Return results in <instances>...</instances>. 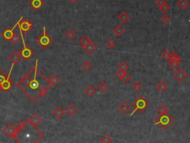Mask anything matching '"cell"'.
I'll return each mask as SVG.
<instances>
[{
    "label": "cell",
    "instance_id": "6da1fadb",
    "mask_svg": "<svg viewBox=\"0 0 190 143\" xmlns=\"http://www.w3.org/2000/svg\"><path fill=\"white\" fill-rule=\"evenodd\" d=\"M48 78L38 68V59H36L35 66L20 79L17 86L34 103L39 98L38 94L39 88L43 86H48Z\"/></svg>",
    "mask_w": 190,
    "mask_h": 143
},
{
    "label": "cell",
    "instance_id": "7a4b0ae2",
    "mask_svg": "<svg viewBox=\"0 0 190 143\" xmlns=\"http://www.w3.org/2000/svg\"><path fill=\"white\" fill-rule=\"evenodd\" d=\"M43 137L44 134L38 128H34L27 122L26 126L19 131L17 142H38Z\"/></svg>",
    "mask_w": 190,
    "mask_h": 143
},
{
    "label": "cell",
    "instance_id": "3957f363",
    "mask_svg": "<svg viewBox=\"0 0 190 143\" xmlns=\"http://www.w3.org/2000/svg\"><path fill=\"white\" fill-rule=\"evenodd\" d=\"M175 122V119L169 114H164V115H159L155 119V124L164 131H166L170 128L172 124Z\"/></svg>",
    "mask_w": 190,
    "mask_h": 143
},
{
    "label": "cell",
    "instance_id": "277c9868",
    "mask_svg": "<svg viewBox=\"0 0 190 143\" xmlns=\"http://www.w3.org/2000/svg\"><path fill=\"white\" fill-rule=\"evenodd\" d=\"M132 105L134 109V110L131 113V116L134 115L136 112H139L141 113L143 112L145 110H146L147 108H148L149 104V102L145 99V98H142V96H140L134 101Z\"/></svg>",
    "mask_w": 190,
    "mask_h": 143
},
{
    "label": "cell",
    "instance_id": "5b68a950",
    "mask_svg": "<svg viewBox=\"0 0 190 143\" xmlns=\"http://www.w3.org/2000/svg\"><path fill=\"white\" fill-rule=\"evenodd\" d=\"M36 42H37L38 45L39 46L43 48V49H46L49 46H51L53 43V38L47 34L46 28H45V25L43 26V32H42V34L41 36H39V37L36 38Z\"/></svg>",
    "mask_w": 190,
    "mask_h": 143
},
{
    "label": "cell",
    "instance_id": "8992f818",
    "mask_svg": "<svg viewBox=\"0 0 190 143\" xmlns=\"http://www.w3.org/2000/svg\"><path fill=\"white\" fill-rule=\"evenodd\" d=\"M2 132L8 137H9L10 139H14L16 142H18L17 135L19 133V130L17 128V126L14 125L13 123H9L8 125H6L3 129Z\"/></svg>",
    "mask_w": 190,
    "mask_h": 143
},
{
    "label": "cell",
    "instance_id": "52a82bcc",
    "mask_svg": "<svg viewBox=\"0 0 190 143\" xmlns=\"http://www.w3.org/2000/svg\"><path fill=\"white\" fill-rule=\"evenodd\" d=\"M20 34H21L22 39H23V49L20 51V55H21L22 58H23V59L25 60H28L31 58H32L33 55H34V51L31 49V48L26 46V45H25V40H24L23 31H20Z\"/></svg>",
    "mask_w": 190,
    "mask_h": 143
},
{
    "label": "cell",
    "instance_id": "ba28073f",
    "mask_svg": "<svg viewBox=\"0 0 190 143\" xmlns=\"http://www.w3.org/2000/svg\"><path fill=\"white\" fill-rule=\"evenodd\" d=\"M14 65H15V63H12V65H11V69H10V71H9L8 75V76L6 77L5 80L4 81V82L1 84L2 89V90H4L5 93H8V92L9 90H10L13 87V84H12L11 81V72H12L13 69H14Z\"/></svg>",
    "mask_w": 190,
    "mask_h": 143
},
{
    "label": "cell",
    "instance_id": "9c48e42d",
    "mask_svg": "<svg viewBox=\"0 0 190 143\" xmlns=\"http://www.w3.org/2000/svg\"><path fill=\"white\" fill-rule=\"evenodd\" d=\"M20 22L21 23H20V24L18 25L19 28H20V31H23V33H24L25 34H26L28 31H31L33 28V27H34L33 24L28 19L23 18Z\"/></svg>",
    "mask_w": 190,
    "mask_h": 143
},
{
    "label": "cell",
    "instance_id": "30bf717a",
    "mask_svg": "<svg viewBox=\"0 0 190 143\" xmlns=\"http://www.w3.org/2000/svg\"><path fill=\"white\" fill-rule=\"evenodd\" d=\"M173 77L178 83H182L187 78L188 73L183 69H179L175 72Z\"/></svg>",
    "mask_w": 190,
    "mask_h": 143
},
{
    "label": "cell",
    "instance_id": "8fae6325",
    "mask_svg": "<svg viewBox=\"0 0 190 143\" xmlns=\"http://www.w3.org/2000/svg\"><path fill=\"white\" fill-rule=\"evenodd\" d=\"M23 18V17H20V20H19L18 22H17V23H16V25H14V26L13 27V28H6V29L4 31H3L2 37H3V38H4V39H5L6 40H8V42L11 40V38H12L13 35H14V30L15 29L16 27H17V25H18L19 24H20V21H21V20Z\"/></svg>",
    "mask_w": 190,
    "mask_h": 143
},
{
    "label": "cell",
    "instance_id": "7c38bea8",
    "mask_svg": "<svg viewBox=\"0 0 190 143\" xmlns=\"http://www.w3.org/2000/svg\"><path fill=\"white\" fill-rule=\"evenodd\" d=\"M27 122L29 124H31L33 127L34 128H37L38 125H40L42 122V119L37 114H34L31 116V118L30 119H27Z\"/></svg>",
    "mask_w": 190,
    "mask_h": 143
},
{
    "label": "cell",
    "instance_id": "4fadbf2b",
    "mask_svg": "<svg viewBox=\"0 0 190 143\" xmlns=\"http://www.w3.org/2000/svg\"><path fill=\"white\" fill-rule=\"evenodd\" d=\"M53 116L57 119H61L66 115V110L60 106H57L53 111H52Z\"/></svg>",
    "mask_w": 190,
    "mask_h": 143
},
{
    "label": "cell",
    "instance_id": "5bb4252c",
    "mask_svg": "<svg viewBox=\"0 0 190 143\" xmlns=\"http://www.w3.org/2000/svg\"><path fill=\"white\" fill-rule=\"evenodd\" d=\"M9 59H10L11 63H18L22 59V56L20 55V51H14L9 56Z\"/></svg>",
    "mask_w": 190,
    "mask_h": 143
},
{
    "label": "cell",
    "instance_id": "9a60e30c",
    "mask_svg": "<svg viewBox=\"0 0 190 143\" xmlns=\"http://www.w3.org/2000/svg\"><path fill=\"white\" fill-rule=\"evenodd\" d=\"M61 79L58 75L56 74H51L50 77L48 78V81L49 87H52V86H56L60 83Z\"/></svg>",
    "mask_w": 190,
    "mask_h": 143
},
{
    "label": "cell",
    "instance_id": "2e32d148",
    "mask_svg": "<svg viewBox=\"0 0 190 143\" xmlns=\"http://www.w3.org/2000/svg\"><path fill=\"white\" fill-rule=\"evenodd\" d=\"M130 18H131L130 15H129L127 12L125 11H122L120 14H118V20L120 22V23H122L123 24L127 23V22L130 20Z\"/></svg>",
    "mask_w": 190,
    "mask_h": 143
},
{
    "label": "cell",
    "instance_id": "e0dca14e",
    "mask_svg": "<svg viewBox=\"0 0 190 143\" xmlns=\"http://www.w3.org/2000/svg\"><path fill=\"white\" fill-rule=\"evenodd\" d=\"M130 109H131L130 106H129V104H128V103H126V101H123V102H121L120 105L118 107V110L123 114H127Z\"/></svg>",
    "mask_w": 190,
    "mask_h": 143
},
{
    "label": "cell",
    "instance_id": "ac0fdd59",
    "mask_svg": "<svg viewBox=\"0 0 190 143\" xmlns=\"http://www.w3.org/2000/svg\"><path fill=\"white\" fill-rule=\"evenodd\" d=\"M84 51H85V52H86L87 54H88V55H92L93 53L96 51L97 49V46L95 45V44L94 43L91 41V43H89L88 44V45L86 46H85L83 48Z\"/></svg>",
    "mask_w": 190,
    "mask_h": 143
},
{
    "label": "cell",
    "instance_id": "d6986e66",
    "mask_svg": "<svg viewBox=\"0 0 190 143\" xmlns=\"http://www.w3.org/2000/svg\"><path fill=\"white\" fill-rule=\"evenodd\" d=\"M45 2L42 0H31L30 5L35 10H39L44 5Z\"/></svg>",
    "mask_w": 190,
    "mask_h": 143
},
{
    "label": "cell",
    "instance_id": "ffe728a7",
    "mask_svg": "<svg viewBox=\"0 0 190 143\" xmlns=\"http://www.w3.org/2000/svg\"><path fill=\"white\" fill-rule=\"evenodd\" d=\"M112 32H113V34H115V36L118 37H120L124 34L125 29L120 25H118L113 28Z\"/></svg>",
    "mask_w": 190,
    "mask_h": 143
},
{
    "label": "cell",
    "instance_id": "44dd1931",
    "mask_svg": "<svg viewBox=\"0 0 190 143\" xmlns=\"http://www.w3.org/2000/svg\"><path fill=\"white\" fill-rule=\"evenodd\" d=\"M97 90H99L100 93H104L109 90V84H108L106 81H101L97 84Z\"/></svg>",
    "mask_w": 190,
    "mask_h": 143
},
{
    "label": "cell",
    "instance_id": "7402d4cb",
    "mask_svg": "<svg viewBox=\"0 0 190 143\" xmlns=\"http://www.w3.org/2000/svg\"><path fill=\"white\" fill-rule=\"evenodd\" d=\"M156 89L160 92L161 93H164L168 89V85L166 84V82L164 81H160L159 83L157 84Z\"/></svg>",
    "mask_w": 190,
    "mask_h": 143
},
{
    "label": "cell",
    "instance_id": "603a6c76",
    "mask_svg": "<svg viewBox=\"0 0 190 143\" xmlns=\"http://www.w3.org/2000/svg\"><path fill=\"white\" fill-rule=\"evenodd\" d=\"M66 113L69 114V116H74L75 114H77V108L76 107V106L74 104H71L68 106L67 108H66Z\"/></svg>",
    "mask_w": 190,
    "mask_h": 143
},
{
    "label": "cell",
    "instance_id": "cb8c5ba5",
    "mask_svg": "<svg viewBox=\"0 0 190 143\" xmlns=\"http://www.w3.org/2000/svg\"><path fill=\"white\" fill-rule=\"evenodd\" d=\"M91 41L92 40H91L88 36H83L80 40H79V44H80L82 47L84 48L85 46H86L89 43H91Z\"/></svg>",
    "mask_w": 190,
    "mask_h": 143
},
{
    "label": "cell",
    "instance_id": "d4e9b609",
    "mask_svg": "<svg viewBox=\"0 0 190 143\" xmlns=\"http://www.w3.org/2000/svg\"><path fill=\"white\" fill-rule=\"evenodd\" d=\"M180 60H173L169 59L168 60V65L172 68V69L175 70V69H178L179 66H180Z\"/></svg>",
    "mask_w": 190,
    "mask_h": 143
},
{
    "label": "cell",
    "instance_id": "484cf974",
    "mask_svg": "<svg viewBox=\"0 0 190 143\" xmlns=\"http://www.w3.org/2000/svg\"><path fill=\"white\" fill-rule=\"evenodd\" d=\"M177 5L180 10H184L189 5V2L188 0H178Z\"/></svg>",
    "mask_w": 190,
    "mask_h": 143
},
{
    "label": "cell",
    "instance_id": "4316f807",
    "mask_svg": "<svg viewBox=\"0 0 190 143\" xmlns=\"http://www.w3.org/2000/svg\"><path fill=\"white\" fill-rule=\"evenodd\" d=\"M93 67V64L91 62L88 60H85V61L82 63V69L84 71H90Z\"/></svg>",
    "mask_w": 190,
    "mask_h": 143
},
{
    "label": "cell",
    "instance_id": "83f0119b",
    "mask_svg": "<svg viewBox=\"0 0 190 143\" xmlns=\"http://www.w3.org/2000/svg\"><path fill=\"white\" fill-rule=\"evenodd\" d=\"M85 95H87L88 96H93L95 93H96V90L93 86L88 85L86 88L85 89Z\"/></svg>",
    "mask_w": 190,
    "mask_h": 143
},
{
    "label": "cell",
    "instance_id": "f1b7e54d",
    "mask_svg": "<svg viewBox=\"0 0 190 143\" xmlns=\"http://www.w3.org/2000/svg\"><path fill=\"white\" fill-rule=\"evenodd\" d=\"M157 111L159 113V115H164V114L169 113V108L166 107V105H161L157 109Z\"/></svg>",
    "mask_w": 190,
    "mask_h": 143
},
{
    "label": "cell",
    "instance_id": "f546056e",
    "mask_svg": "<svg viewBox=\"0 0 190 143\" xmlns=\"http://www.w3.org/2000/svg\"><path fill=\"white\" fill-rule=\"evenodd\" d=\"M66 36L69 40H73L76 37L77 34H76V32L74 31V30L70 29L66 33Z\"/></svg>",
    "mask_w": 190,
    "mask_h": 143
},
{
    "label": "cell",
    "instance_id": "4dcf8cb0",
    "mask_svg": "<svg viewBox=\"0 0 190 143\" xmlns=\"http://www.w3.org/2000/svg\"><path fill=\"white\" fill-rule=\"evenodd\" d=\"M132 87L136 92H139L140 90H141V89L142 88V84H141V82H140L139 81H136L132 84Z\"/></svg>",
    "mask_w": 190,
    "mask_h": 143
},
{
    "label": "cell",
    "instance_id": "1f68e13d",
    "mask_svg": "<svg viewBox=\"0 0 190 143\" xmlns=\"http://www.w3.org/2000/svg\"><path fill=\"white\" fill-rule=\"evenodd\" d=\"M112 139L108 135H104L102 138H100V142L101 143H111L112 142Z\"/></svg>",
    "mask_w": 190,
    "mask_h": 143
},
{
    "label": "cell",
    "instance_id": "d6a6232c",
    "mask_svg": "<svg viewBox=\"0 0 190 143\" xmlns=\"http://www.w3.org/2000/svg\"><path fill=\"white\" fill-rule=\"evenodd\" d=\"M118 69L120 70L127 71L129 69V66L125 61H122L120 64L118 65Z\"/></svg>",
    "mask_w": 190,
    "mask_h": 143
},
{
    "label": "cell",
    "instance_id": "836d02e7",
    "mask_svg": "<svg viewBox=\"0 0 190 143\" xmlns=\"http://www.w3.org/2000/svg\"><path fill=\"white\" fill-rule=\"evenodd\" d=\"M20 40V37L18 36V34H15V33H14V35H13L12 38H11V40L9 41V43H12L13 45H16V44H17V43H19Z\"/></svg>",
    "mask_w": 190,
    "mask_h": 143
},
{
    "label": "cell",
    "instance_id": "e575fe53",
    "mask_svg": "<svg viewBox=\"0 0 190 143\" xmlns=\"http://www.w3.org/2000/svg\"><path fill=\"white\" fill-rule=\"evenodd\" d=\"M106 46L110 49H114V48L116 46V42H115L113 39H110L109 40H108L106 42Z\"/></svg>",
    "mask_w": 190,
    "mask_h": 143
},
{
    "label": "cell",
    "instance_id": "d590c367",
    "mask_svg": "<svg viewBox=\"0 0 190 143\" xmlns=\"http://www.w3.org/2000/svg\"><path fill=\"white\" fill-rule=\"evenodd\" d=\"M170 17H169V15H167L166 14H164V15L161 17V21H162V23L164 24H165V25H166V24H168L170 22Z\"/></svg>",
    "mask_w": 190,
    "mask_h": 143
},
{
    "label": "cell",
    "instance_id": "8d00e7d4",
    "mask_svg": "<svg viewBox=\"0 0 190 143\" xmlns=\"http://www.w3.org/2000/svg\"><path fill=\"white\" fill-rule=\"evenodd\" d=\"M169 59L173 60H180V56L175 52H172L170 53V57H169Z\"/></svg>",
    "mask_w": 190,
    "mask_h": 143
},
{
    "label": "cell",
    "instance_id": "74e56055",
    "mask_svg": "<svg viewBox=\"0 0 190 143\" xmlns=\"http://www.w3.org/2000/svg\"><path fill=\"white\" fill-rule=\"evenodd\" d=\"M131 80V76L130 75H129L128 73H126V75H125L124 76H123V78L121 79L122 81L123 82L124 84H127L129 83V81Z\"/></svg>",
    "mask_w": 190,
    "mask_h": 143
},
{
    "label": "cell",
    "instance_id": "f35d334b",
    "mask_svg": "<svg viewBox=\"0 0 190 143\" xmlns=\"http://www.w3.org/2000/svg\"><path fill=\"white\" fill-rule=\"evenodd\" d=\"M160 10L163 13H166L169 11V10H170V7H169V5H168V3H166L165 5H164L163 6H161V8H160Z\"/></svg>",
    "mask_w": 190,
    "mask_h": 143
},
{
    "label": "cell",
    "instance_id": "ab89813d",
    "mask_svg": "<svg viewBox=\"0 0 190 143\" xmlns=\"http://www.w3.org/2000/svg\"><path fill=\"white\" fill-rule=\"evenodd\" d=\"M126 73H127L126 72V71H123V70H120V69H119V70L117 72L116 75H117V77L120 79V80H121V79L123 78V76H124Z\"/></svg>",
    "mask_w": 190,
    "mask_h": 143
},
{
    "label": "cell",
    "instance_id": "60d3db41",
    "mask_svg": "<svg viewBox=\"0 0 190 143\" xmlns=\"http://www.w3.org/2000/svg\"><path fill=\"white\" fill-rule=\"evenodd\" d=\"M6 78V75L5 72L2 70V69H0V85L4 82V81Z\"/></svg>",
    "mask_w": 190,
    "mask_h": 143
},
{
    "label": "cell",
    "instance_id": "b9f144b4",
    "mask_svg": "<svg viewBox=\"0 0 190 143\" xmlns=\"http://www.w3.org/2000/svg\"><path fill=\"white\" fill-rule=\"evenodd\" d=\"M166 3H167V2H166V0H156V1H155V5H156L159 8L161 7V6L165 5Z\"/></svg>",
    "mask_w": 190,
    "mask_h": 143
},
{
    "label": "cell",
    "instance_id": "7bdbcfd3",
    "mask_svg": "<svg viewBox=\"0 0 190 143\" xmlns=\"http://www.w3.org/2000/svg\"><path fill=\"white\" fill-rule=\"evenodd\" d=\"M170 53L171 52L168 50H164L162 52V57L164 59H169V57H170Z\"/></svg>",
    "mask_w": 190,
    "mask_h": 143
},
{
    "label": "cell",
    "instance_id": "ee69618b",
    "mask_svg": "<svg viewBox=\"0 0 190 143\" xmlns=\"http://www.w3.org/2000/svg\"><path fill=\"white\" fill-rule=\"evenodd\" d=\"M69 2L71 3V4L75 5V4H77V2H78L79 0H69Z\"/></svg>",
    "mask_w": 190,
    "mask_h": 143
},
{
    "label": "cell",
    "instance_id": "f6af8a7d",
    "mask_svg": "<svg viewBox=\"0 0 190 143\" xmlns=\"http://www.w3.org/2000/svg\"><path fill=\"white\" fill-rule=\"evenodd\" d=\"M2 87H1V85H0V91H2Z\"/></svg>",
    "mask_w": 190,
    "mask_h": 143
},
{
    "label": "cell",
    "instance_id": "bcb514c9",
    "mask_svg": "<svg viewBox=\"0 0 190 143\" xmlns=\"http://www.w3.org/2000/svg\"><path fill=\"white\" fill-rule=\"evenodd\" d=\"M189 23H190V20H189Z\"/></svg>",
    "mask_w": 190,
    "mask_h": 143
}]
</instances>
